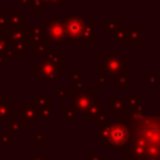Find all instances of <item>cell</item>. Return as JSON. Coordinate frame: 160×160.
Segmentation results:
<instances>
[{
  "label": "cell",
  "instance_id": "cell-8",
  "mask_svg": "<svg viewBox=\"0 0 160 160\" xmlns=\"http://www.w3.org/2000/svg\"><path fill=\"white\" fill-rule=\"evenodd\" d=\"M10 119H13V104H10L6 97H0V121Z\"/></svg>",
  "mask_w": 160,
  "mask_h": 160
},
{
  "label": "cell",
  "instance_id": "cell-7",
  "mask_svg": "<svg viewBox=\"0 0 160 160\" xmlns=\"http://www.w3.org/2000/svg\"><path fill=\"white\" fill-rule=\"evenodd\" d=\"M65 34L66 32H65V30H63V25H62L58 20L48 25V35H49V39H52V41H55V42L62 41Z\"/></svg>",
  "mask_w": 160,
  "mask_h": 160
},
{
  "label": "cell",
  "instance_id": "cell-4",
  "mask_svg": "<svg viewBox=\"0 0 160 160\" xmlns=\"http://www.w3.org/2000/svg\"><path fill=\"white\" fill-rule=\"evenodd\" d=\"M94 102H96V100H94V91L75 94L72 98V108H76L80 114L84 115Z\"/></svg>",
  "mask_w": 160,
  "mask_h": 160
},
{
  "label": "cell",
  "instance_id": "cell-2",
  "mask_svg": "<svg viewBox=\"0 0 160 160\" xmlns=\"http://www.w3.org/2000/svg\"><path fill=\"white\" fill-rule=\"evenodd\" d=\"M129 128L124 122H98V135H97V138L104 142V145H107V146H114L117 149V153H121L124 150L127 142L129 141Z\"/></svg>",
  "mask_w": 160,
  "mask_h": 160
},
{
  "label": "cell",
  "instance_id": "cell-3",
  "mask_svg": "<svg viewBox=\"0 0 160 160\" xmlns=\"http://www.w3.org/2000/svg\"><path fill=\"white\" fill-rule=\"evenodd\" d=\"M35 68H39V73H35L39 78L41 82H53L56 80L61 75H63L62 72H59L56 68L55 62H49V59H47L45 62H42L41 65H37Z\"/></svg>",
  "mask_w": 160,
  "mask_h": 160
},
{
  "label": "cell",
  "instance_id": "cell-6",
  "mask_svg": "<svg viewBox=\"0 0 160 160\" xmlns=\"http://www.w3.org/2000/svg\"><path fill=\"white\" fill-rule=\"evenodd\" d=\"M20 114H21V125H24V127H30L34 119H37L35 108L32 104H28V102H21Z\"/></svg>",
  "mask_w": 160,
  "mask_h": 160
},
{
  "label": "cell",
  "instance_id": "cell-9",
  "mask_svg": "<svg viewBox=\"0 0 160 160\" xmlns=\"http://www.w3.org/2000/svg\"><path fill=\"white\" fill-rule=\"evenodd\" d=\"M0 142H2V145H4V146H13V135L7 133V135H4V136H0Z\"/></svg>",
  "mask_w": 160,
  "mask_h": 160
},
{
  "label": "cell",
  "instance_id": "cell-10",
  "mask_svg": "<svg viewBox=\"0 0 160 160\" xmlns=\"http://www.w3.org/2000/svg\"><path fill=\"white\" fill-rule=\"evenodd\" d=\"M18 131H20V124H17V122H11L10 128H8V133L13 135L14 132H18Z\"/></svg>",
  "mask_w": 160,
  "mask_h": 160
},
{
  "label": "cell",
  "instance_id": "cell-1",
  "mask_svg": "<svg viewBox=\"0 0 160 160\" xmlns=\"http://www.w3.org/2000/svg\"><path fill=\"white\" fill-rule=\"evenodd\" d=\"M117 121L129 128V141L122 150V160H160V117L141 115L138 111L117 114Z\"/></svg>",
  "mask_w": 160,
  "mask_h": 160
},
{
  "label": "cell",
  "instance_id": "cell-5",
  "mask_svg": "<svg viewBox=\"0 0 160 160\" xmlns=\"http://www.w3.org/2000/svg\"><path fill=\"white\" fill-rule=\"evenodd\" d=\"M86 25L83 24V20L78 17H70L66 24V35L72 39H79L82 35H84Z\"/></svg>",
  "mask_w": 160,
  "mask_h": 160
}]
</instances>
